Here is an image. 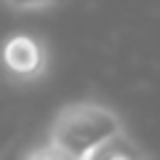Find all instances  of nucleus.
I'll list each match as a JSON object with an SVG mask.
<instances>
[{
  "instance_id": "obj_1",
  "label": "nucleus",
  "mask_w": 160,
  "mask_h": 160,
  "mask_svg": "<svg viewBox=\"0 0 160 160\" xmlns=\"http://www.w3.org/2000/svg\"><path fill=\"white\" fill-rule=\"evenodd\" d=\"M123 136V123L109 107L96 102H75L59 109L51 123V139L75 158L86 160L99 147Z\"/></svg>"
},
{
  "instance_id": "obj_2",
  "label": "nucleus",
  "mask_w": 160,
  "mask_h": 160,
  "mask_svg": "<svg viewBox=\"0 0 160 160\" xmlns=\"http://www.w3.org/2000/svg\"><path fill=\"white\" fill-rule=\"evenodd\" d=\"M3 64L16 80H35L46 72V48L32 35H11L3 48Z\"/></svg>"
},
{
  "instance_id": "obj_3",
  "label": "nucleus",
  "mask_w": 160,
  "mask_h": 160,
  "mask_svg": "<svg viewBox=\"0 0 160 160\" xmlns=\"http://www.w3.org/2000/svg\"><path fill=\"white\" fill-rule=\"evenodd\" d=\"M86 160H147V158H144V152L126 136V133H123V136L112 139L109 144L99 147L96 152L88 155Z\"/></svg>"
},
{
  "instance_id": "obj_4",
  "label": "nucleus",
  "mask_w": 160,
  "mask_h": 160,
  "mask_svg": "<svg viewBox=\"0 0 160 160\" xmlns=\"http://www.w3.org/2000/svg\"><path fill=\"white\" fill-rule=\"evenodd\" d=\"M24 160H80V158H75L72 152L62 149L59 144L48 142V144H40V147H35Z\"/></svg>"
},
{
  "instance_id": "obj_5",
  "label": "nucleus",
  "mask_w": 160,
  "mask_h": 160,
  "mask_svg": "<svg viewBox=\"0 0 160 160\" xmlns=\"http://www.w3.org/2000/svg\"><path fill=\"white\" fill-rule=\"evenodd\" d=\"M56 0H6V6L13 11H40V8L53 6Z\"/></svg>"
}]
</instances>
